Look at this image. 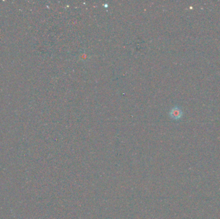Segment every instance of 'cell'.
I'll list each match as a JSON object with an SVG mask.
<instances>
[{"mask_svg": "<svg viewBox=\"0 0 220 219\" xmlns=\"http://www.w3.org/2000/svg\"><path fill=\"white\" fill-rule=\"evenodd\" d=\"M169 115L170 118L173 120H180L183 116V111L179 107H175L170 111Z\"/></svg>", "mask_w": 220, "mask_h": 219, "instance_id": "cell-1", "label": "cell"}]
</instances>
